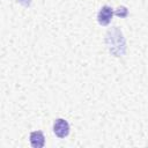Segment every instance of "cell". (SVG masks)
<instances>
[{"label":"cell","instance_id":"cell-1","mask_svg":"<svg viewBox=\"0 0 148 148\" xmlns=\"http://www.w3.org/2000/svg\"><path fill=\"white\" fill-rule=\"evenodd\" d=\"M105 45L114 57H123L126 53V39L118 27H112L105 35Z\"/></svg>","mask_w":148,"mask_h":148},{"label":"cell","instance_id":"cell-2","mask_svg":"<svg viewBox=\"0 0 148 148\" xmlns=\"http://www.w3.org/2000/svg\"><path fill=\"white\" fill-rule=\"evenodd\" d=\"M69 131H71V126L68 124V121L64 118H57L53 123V133L60 138V139H64L66 138L68 134H69Z\"/></svg>","mask_w":148,"mask_h":148},{"label":"cell","instance_id":"cell-3","mask_svg":"<svg viewBox=\"0 0 148 148\" xmlns=\"http://www.w3.org/2000/svg\"><path fill=\"white\" fill-rule=\"evenodd\" d=\"M113 14H114L113 13V9L110 6L105 5V6L101 7V9L97 13V22L101 25H108L111 22Z\"/></svg>","mask_w":148,"mask_h":148},{"label":"cell","instance_id":"cell-4","mask_svg":"<svg viewBox=\"0 0 148 148\" xmlns=\"http://www.w3.org/2000/svg\"><path fill=\"white\" fill-rule=\"evenodd\" d=\"M30 145L34 148H42L45 145V136L40 131H34L30 133Z\"/></svg>","mask_w":148,"mask_h":148},{"label":"cell","instance_id":"cell-5","mask_svg":"<svg viewBox=\"0 0 148 148\" xmlns=\"http://www.w3.org/2000/svg\"><path fill=\"white\" fill-rule=\"evenodd\" d=\"M114 14H116L117 16H119V17H126V16L128 15V9H127L125 6H119V7L116 9Z\"/></svg>","mask_w":148,"mask_h":148},{"label":"cell","instance_id":"cell-6","mask_svg":"<svg viewBox=\"0 0 148 148\" xmlns=\"http://www.w3.org/2000/svg\"><path fill=\"white\" fill-rule=\"evenodd\" d=\"M17 2L21 3V5L24 6V7H29V6L31 5V0H17Z\"/></svg>","mask_w":148,"mask_h":148}]
</instances>
